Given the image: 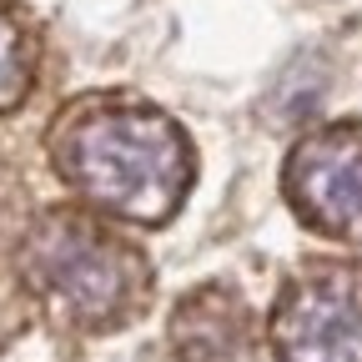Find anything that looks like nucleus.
Returning <instances> with one entry per match:
<instances>
[{
    "label": "nucleus",
    "mask_w": 362,
    "mask_h": 362,
    "mask_svg": "<svg viewBox=\"0 0 362 362\" xmlns=\"http://www.w3.org/2000/svg\"><path fill=\"white\" fill-rule=\"evenodd\" d=\"M277 362H362V267L312 262L272 307Z\"/></svg>",
    "instance_id": "obj_3"
},
{
    "label": "nucleus",
    "mask_w": 362,
    "mask_h": 362,
    "mask_svg": "<svg viewBox=\"0 0 362 362\" xmlns=\"http://www.w3.org/2000/svg\"><path fill=\"white\" fill-rule=\"evenodd\" d=\"M35 86V51L21 21L0 6V111H16Z\"/></svg>",
    "instance_id": "obj_6"
},
{
    "label": "nucleus",
    "mask_w": 362,
    "mask_h": 362,
    "mask_svg": "<svg viewBox=\"0 0 362 362\" xmlns=\"http://www.w3.org/2000/svg\"><path fill=\"white\" fill-rule=\"evenodd\" d=\"M282 192L302 226L337 242H362V121L307 131L287 156Z\"/></svg>",
    "instance_id": "obj_4"
},
{
    "label": "nucleus",
    "mask_w": 362,
    "mask_h": 362,
    "mask_svg": "<svg viewBox=\"0 0 362 362\" xmlns=\"http://www.w3.org/2000/svg\"><path fill=\"white\" fill-rule=\"evenodd\" d=\"M171 347L181 362H242L252 347V317L237 287L206 282L171 312Z\"/></svg>",
    "instance_id": "obj_5"
},
{
    "label": "nucleus",
    "mask_w": 362,
    "mask_h": 362,
    "mask_svg": "<svg viewBox=\"0 0 362 362\" xmlns=\"http://www.w3.org/2000/svg\"><path fill=\"white\" fill-rule=\"evenodd\" d=\"M51 161L71 192L136 226L171 221L197 181L187 131L131 101H81L61 111Z\"/></svg>",
    "instance_id": "obj_1"
},
{
    "label": "nucleus",
    "mask_w": 362,
    "mask_h": 362,
    "mask_svg": "<svg viewBox=\"0 0 362 362\" xmlns=\"http://www.w3.org/2000/svg\"><path fill=\"white\" fill-rule=\"evenodd\" d=\"M21 272L30 292L51 307L61 322L86 332L126 327L146 307L151 267L126 237H116L106 221L86 216L76 206L40 211L25 226Z\"/></svg>",
    "instance_id": "obj_2"
}]
</instances>
